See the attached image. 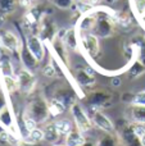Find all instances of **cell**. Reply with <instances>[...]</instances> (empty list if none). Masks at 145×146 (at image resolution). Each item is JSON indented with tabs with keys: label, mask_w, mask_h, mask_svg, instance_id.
<instances>
[{
	"label": "cell",
	"mask_w": 145,
	"mask_h": 146,
	"mask_svg": "<svg viewBox=\"0 0 145 146\" xmlns=\"http://www.w3.org/2000/svg\"><path fill=\"white\" fill-rule=\"evenodd\" d=\"M0 44L7 53L10 54H21L22 50V42L18 36L12 31H1L0 32Z\"/></svg>",
	"instance_id": "6"
},
{
	"label": "cell",
	"mask_w": 145,
	"mask_h": 146,
	"mask_svg": "<svg viewBox=\"0 0 145 146\" xmlns=\"http://www.w3.org/2000/svg\"><path fill=\"white\" fill-rule=\"evenodd\" d=\"M7 106V101H5V98L3 94H0V111L3 110V109Z\"/></svg>",
	"instance_id": "36"
},
{
	"label": "cell",
	"mask_w": 145,
	"mask_h": 146,
	"mask_svg": "<svg viewBox=\"0 0 145 146\" xmlns=\"http://www.w3.org/2000/svg\"><path fill=\"white\" fill-rule=\"evenodd\" d=\"M37 35L41 37L43 41L46 42H53V40L58 35V28H57L55 23L46 15H43L39 21L37 25Z\"/></svg>",
	"instance_id": "5"
},
{
	"label": "cell",
	"mask_w": 145,
	"mask_h": 146,
	"mask_svg": "<svg viewBox=\"0 0 145 146\" xmlns=\"http://www.w3.org/2000/svg\"><path fill=\"white\" fill-rule=\"evenodd\" d=\"M121 139L116 133H105L98 140L96 146H120Z\"/></svg>",
	"instance_id": "22"
},
{
	"label": "cell",
	"mask_w": 145,
	"mask_h": 146,
	"mask_svg": "<svg viewBox=\"0 0 145 146\" xmlns=\"http://www.w3.org/2000/svg\"><path fill=\"white\" fill-rule=\"evenodd\" d=\"M112 100V95L103 90H96L90 92L87 101H89L90 106H94V108H103V106L108 105Z\"/></svg>",
	"instance_id": "12"
},
{
	"label": "cell",
	"mask_w": 145,
	"mask_h": 146,
	"mask_svg": "<svg viewBox=\"0 0 145 146\" xmlns=\"http://www.w3.org/2000/svg\"><path fill=\"white\" fill-rule=\"evenodd\" d=\"M44 131H45V140L49 142H54L61 137V135L58 133V131L55 128L54 122L53 123H46L45 127H44Z\"/></svg>",
	"instance_id": "26"
},
{
	"label": "cell",
	"mask_w": 145,
	"mask_h": 146,
	"mask_svg": "<svg viewBox=\"0 0 145 146\" xmlns=\"http://www.w3.org/2000/svg\"><path fill=\"white\" fill-rule=\"evenodd\" d=\"M1 82L3 87L8 94H14L17 91H19L18 81L14 76H1Z\"/></svg>",
	"instance_id": "19"
},
{
	"label": "cell",
	"mask_w": 145,
	"mask_h": 146,
	"mask_svg": "<svg viewBox=\"0 0 145 146\" xmlns=\"http://www.w3.org/2000/svg\"><path fill=\"white\" fill-rule=\"evenodd\" d=\"M35 0H19V4L25 8H31Z\"/></svg>",
	"instance_id": "35"
},
{
	"label": "cell",
	"mask_w": 145,
	"mask_h": 146,
	"mask_svg": "<svg viewBox=\"0 0 145 146\" xmlns=\"http://www.w3.org/2000/svg\"><path fill=\"white\" fill-rule=\"evenodd\" d=\"M54 124H55V128L61 136H66V135L73 128V127H72V123L68 121V119H59V121L54 122Z\"/></svg>",
	"instance_id": "28"
},
{
	"label": "cell",
	"mask_w": 145,
	"mask_h": 146,
	"mask_svg": "<svg viewBox=\"0 0 145 146\" xmlns=\"http://www.w3.org/2000/svg\"><path fill=\"white\" fill-rule=\"evenodd\" d=\"M120 139H121V142L125 146H141L140 137L134 131V127H132L131 122L126 123L125 126L121 128Z\"/></svg>",
	"instance_id": "10"
},
{
	"label": "cell",
	"mask_w": 145,
	"mask_h": 146,
	"mask_svg": "<svg viewBox=\"0 0 145 146\" xmlns=\"http://www.w3.org/2000/svg\"><path fill=\"white\" fill-rule=\"evenodd\" d=\"M127 118L128 122L132 123L145 124V105L140 104H131L127 109Z\"/></svg>",
	"instance_id": "13"
},
{
	"label": "cell",
	"mask_w": 145,
	"mask_h": 146,
	"mask_svg": "<svg viewBox=\"0 0 145 146\" xmlns=\"http://www.w3.org/2000/svg\"><path fill=\"white\" fill-rule=\"evenodd\" d=\"M74 80L81 87H92L95 85V77L89 69H78L74 74Z\"/></svg>",
	"instance_id": "14"
},
{
	"label": "cell",
	"mask_w": 145,
	"mask_h": 146,
	"mask_svg": "<svg viewBox=\"0 0 145 146\" xmlns=\"http://www.w3.org/2000/svg\"><path fill=\"white\" fill-rule=\"evenodd\" d=\"M17 0H0V15L10 14L15 10Z\"/></svg>",
	"instance_id": "27"
},
{
	"label": "cell",
	"mask_w": 145,
	"mask_h": 146,
	"mask_svg": "<svg viewBox=\"0 0 145 146\" xmlns=\"http://www.w3.org/2000/svg\"><path fill=\"white\" fill-rule=\"evenodd\" d=\"M4 54H5V50H4V49H3L1 44H0V58H1V56L4 55Z\"/></svg>",
	"instance_id": "39"
},
{
	"label": "cell",
	"mask_w": 145,
	"mask_h": 146,
	"mask_svg": "<svg viewBox=\"0 0 145 146\" xmlns=\"http://www.w3.org/2000/svg\"><path fill=\"white\" fill-rule=\"evenodd\" d=\"M94 32L98 37H110L114 32V13L113 14H103L100 17L98 14V22L94 28Z\"/></svg>",
	"instance_id": "4"
},
{
	"label": "cell",
	"mask_w": 145,
	"mask_h": 146,
	"mask_svg": "<svg viewBox=\"0 0 145 146\" xmlns=\"http://www.w3.org/2000/svg\"><path fill=\"white\" fill-rule=\"evenodd\" d=\"M43 73H44V76H46V77H49V78L55 77L57 73H58L55 62H50L49 64H46V66L44 67V69H43Z\"/></svg>",
	"instance_id": "31"
},
{
	"label": "cell",
	"mask_w": 145,
	"mask_h": 146,
	"mask_svg": "<svg viewBox=\"0 0 145 146\" xmlns=\"http://www.w3.org/2000/svg\"><path fill=\"white\" fill-rule=\"evenodd\" d=\"M114 85L116 86H120V78H114Z\"/></svg>",
	"instance_id": "40"
},
{
	"label": "cell",
	"mask_w": 145,
	"mask_h": 146,
	"mask_svg": "<svg viewBox=\"0 0 145 146\" xmlns=\"http://www.w3.org/2000/svg\"><path fill=\"white\" fill-rule=\"evenodd\" d=\"M18 81V86H19V91L23 94H31L36 87V78L33 76V73L28 71L27 68L19 69L15 76Z\"/></svg>",
	"instance_id": "7"
},
{
	"label": "cell",
	"mask_w": 145,
	"mask_h": 146,
	"mask_svg": "<svg viewBox=\"0 0 145 146\" xmlns=\"http://www.w3.org/2000/svg\"><path fill=\"white\" fill-rule=\"evenodd\" d=\"M26 140H28V141H31V142L40 144L41 141L45 140V131H44V128L36 127L32 131H28V133L26 135Z\"/></svg>",
	"instance_id": "24"
},
{
	"label": "cell",
	"mask_w": 145,
	"mask_h": 146,
	"mask_svg": "<svg viewBox=\"0 0 145 146\" xmlns=\"http://www.w3.org/2000/svg\"><path fill=\"white\" fill-rule=\"evenodd\" d=\"M26 113H28L36 122L37 124L46 123L50 118V111L48 108V101L43 100V99H35V100L30 101L25 109Z\"/></svg>",
	"instance_id": "1"
},
{
	"label": "cell",
	"mask_w": 145,
	"mask_h": 146,
	"mask_svg": "<svg viewBox=\"0 0 145 146\" xmlns=\"http://www.w3.org/2000/svg\"><path fill=\"white\" fill-rule=\"evenodd\" d=\"M0 74L1 76H14L13 64H12V62H10L9 56L5 55V54L0 58Z\"/></svg>",
	"instance_id": "23"
},
{
	"label": "cell",
	"mask_w": 145,
	"mask_h": 146,
	"mask_svg": "<svg viewBox=\"0 0 145 146\" xmlns=\"http://www.w3.org/2000/svg\"><path fill=\"white\" fill-rule=\"evenodd\" d=\"M81 45L84 48L85 53L90 56V58H95L99 55L100 53V44L99 37L95 33H82L81 35Z\"/></svg>",
	"instance_id": "8"
},
{
	"label": "cell",
	"mask_w": 145,
	"mask_h": 146,
	"mask_svg": "<svg viewBox=\"0 0 145 146\" xmlns=\"http://www.w3.org/2000/svg\"><path fill=\"white\" fill-rule=\"evenodd\" d=\"M22 122H23V126H25V128L27 129V131H32L33 128L37 127V122H36L28 113H26V111H23V114H22Z\"/></svg>",
	"instance_id": "30"
},
{
	"label": "cell",
	"mask_w": 145,
	"mask_h": 146,
	"mask_svg": "<svg viewBox=\"0 0 145 146\" xmlns=\"http://www.w3.org/2000/svg\"><path fill=\"white\" fill-rule=\"evenodd\" d=\"M49 1L61 9H69L74 4V0H49Z\"/></svg>",
	"instance_id": "32"
},
{
	"label": "cell",
	"mask_w": 145,
	"mask_h": 146,
	"mask_svg": "<svg viewBox=\"0 0 145 146\" xmlns=\"http://www.w3.org/2000/svg\"><path fill=\"white\" fill-rule=\"evenodd\" d=\"M19 59L22 60L25 68H27L28 71H31V72L35 71V69L37 68L39 63H40V62H39L37 59L32 55V54H31V51L27 49V46H26V48H22L21 54H19Z\"/></svg>",
	"instance_id": "16"
},
{
	"label": "cell",
	"mask_w": 145,
	"mask_h": 146,
	"mask_svg": "<svg viewBox=\"0 0 145 146\" xmlns=\"http://www.w3.org/2000/svg\"><path fill=\"white\" fill-rule=\"evenodd\" d=\"M26 46H27V49L31 51V54H32L39 62H41L44 59V56H45L44 41L41 40V37L37 33H31V35L27 36Z\"/></svg>",
	"instance_id": "9"
},
{
	"label": "cell",
	"mask_w": 145,
	"mask_h": 146,
	"mask_svg": "<svg viewBox=\"0 0 145 146\" xmlns=\"http://www.w3.org/2000/svg\"><path fill=\"white\" fill-rule=\"evenodd\" d=\"M15 146H40V144H36V142H31L26 139H18L17 145Z\"/></svg>",
	"instance_id": "34"
},
{
	"label": "cell",
	"mask_w": 145,
	"mask_h": 146,
	"mask_svg": "<svg viewBox=\"0 0 145 146\" xmlns=\"http://www.w3.org/2000/svg\"><path fill=\"white\" fill-rule=\"evenodd\" d=\"M86 141L84 137V133L80 131L77 127L72 128L68 133L64 136V144L67 146H81Z\"/></svg>",
	"instance_id": "15"
},
{
	"label": "cell",
	"mask_w": 145,
	"mask_h": 146,
	"mask_svg": "<svg viewBox=\"0 0 145 146\" xmlns=\"http://www.w3.org/2000/svg\"><path fill=\"white\" fill-rule=\"evenodd\" d=\"M54 98L58 99L59 101H62V103H63L64 105L67 106V108H69V106H71L73 103H76L74 94L72 92L71 90H66V88H63V90H59L58 92L55 94V96H54Z\"/></svg>",
	"instance_id": "20"
},
{
	"label": "cell",
	"mask_w": 145,
	"mask_h": 146,
	"mask_svg": "<svg viewBox=\"0 0 145 146\" xmlns=\"http://www.w3.org/2000/svg\"><path fill=\"white\" fill-rule=\"evenodd\" d=\"M63 41L66 44V46L68 49H72V50H78V46H80V38L78 35H77V31L74 28H69L67 30L66 35L63 37Z\"/></svg>",
	"instance_id": "18"
},
{
	"label": "cell",
	"mask_w": 145,
	"mask_h": 146,
	"mask_svg": "<svg viewBox=\"0 0 145 146\" xmlns=\"http://www.w3.org/2000/svg\"><path fill=\"white\" fill-rule=\"evenodd\" d=\"M78 1H86V0H74V3H78Z\"/></svg>",
	"instance_id": "42"
},
{
	"label": "cell",
	"mask_w": 145,
	"mask_h": 146,
	"mask_svg": "<svg viewBox=\"0 0 145 146\" xmlns=\"http://www.w3.org/2000/svg\"><path fill=\"white\" fill-rule=\"evenodd\" d=\"M51 46L54 49V53L57 54L59 59L63 62L66 66H68V53H67V46L64 44V41L59 37H55L51 42Z\"/></svg>",
	"instance_id": "17"
},
{
	"label": "cell",
	"mask_w": 145,
	"mask_h": 146,
	"mask_svg": "<svg viewBox=\"0 0 145 146\" xmlns=\"http://www.w3.org/2000/svg\"><path fill=\"white\" fill-rule=\"evenodd\" d=\"M140 142H141V146H145V133L140 137Z\"/></svg>",
	"instance_id": "38"
},
{
	"label": "cell",
	"mask_w": 145,
	"mask_h": 146,
	"mask_svg": "<svg viewBox=\"0 0 145 146\" xmlns=\"http://www.w3.org/2000/svg\"><path fill=\"white\" fill-rule=\"evenodd\" d=\"M48 108H49V111H50V115L51 117H58L61 114H63L66 111L67 106L64 105L62 101H59L58 99L53 98L48 101Z\"/></svg>",
	"instance_id": "21"
},
{
	"label": "cell",
	"mask_w": 145,
	"mask_h": 146,
	"mask_svg": "<svg viewBox=\"0 0 145 146\" xmlns=\"http://www.w3.org/2000/svg\"><path fill=\"white\" fill-rule=\"evenodd\" d=\"M69 111L72 114V118H73V122H74V126L82 132H89L90 129L92 128V122H91V118L90 115L86 113V111L82 109V106L80 105V103H73L71 106H69Z\"/></svg>",
	"instance_id": "2"
},
{
	"label": "cell",
	"mask_w": 145,
	"mask_h": 146,
	"mask_svg": "<svg viewBox=\"0 0 145 146\" xmlns=\"http://www.w3.org/2000/svg\"><path fill=\"white\" fill-rule=\"evenodd\" d=\"M96 22H98V13L92 12V10L87 12L85 14H82V17L77 22V30L81 33H89L91 31H94Z\"/></svg>",
	"instance_id": "11"
},
{
	"label": "cell",
	"mask_w": 145,
	"mask_h": 146,
	"mask_svg": "<svg viewBox=\"0 0 145 146\" xmlns=\"http://www.w3.org/2000/svg\"><path fill=\"white\" fill-rule=\"evenodd\" d=\"M50 146H67L66 144H64V145H59V144H55V145H50Z\"/></svg>",
	"instance_id": "41"
},
{
	"label": "cell",
	"mask_w": 145,
	"mask_h": 146,
	"mask_svg": "<svg viewBox=\"0 0 145 146\" xmlns=\"http://www.w3.org/2000/svg\"><path fill=\"white\" fill-rule=\"evenodd\" d=\"M135 9L139 15L145 17V0H135Z\"/></svg>",
	"instance_id": "33"
},
{
	"label": "cell",
	"mask_w": 145,
	"mask_h": 146,
	"mask_svg": "<svg viewBox=\"0 0 145 146\" xmlns=\"http://www.w3.org/2000/svg\"><path fill=\"white\" fill-rule=\"evenodd\" d=\"M143 73H145V66H144V63L141 60L134 62V64L130 67V69H128V74H130L131 77H134V78L141 76Z\"/></svg>",
	"instance_id": "29"
},
{
	"label": "cell",
	"mask_w": 145,
	"mask_h": 146,
	"mask_svg": "<svg viewBox=\"0 0 145 146\" xmlns=\"http://www.w3.org/2000/svg\"><path fill=\"white\" fill-rule=\"evenodd\" d=\"M90 118L91 122L96 128H99L100 131L105 132V133H114L116 128L113 122L110 121L109 117H107L99 108H94L91 106V110H90Z\"/></svg>",
	"instance_id": "3"
},
{
	"label": "cell",
	"mask_w": 145,
	"mask_h": 146,
	"mask_svg": "<svg viewBox=\"0 0 145 146\" xmlns=\"http://www.w3.org/2000/svg\"><path fill=\"white\" fill-rule=\"evenodd\" d=\"M122 100L128 104H140V105H145V91H140V92L135 94H126L122 96Z\"/></svg>",
	"instance_id": "25"
},
{
	"label": "cell",
	"mask_w": 145,
	"mask_h": 146,
	"mask_svg": "<svg viewBox=\"0 0 145 146\" xmlns=\"http://www.w3.org/2000/svg\"><path fill=\"white\" fill-rule=\"evenodd\" d=\"M81 146H96V144H95V142H92V141H87V140H86V141H85Z\"/></svg>",
	"instance_id": "37"
}]
</instances>
